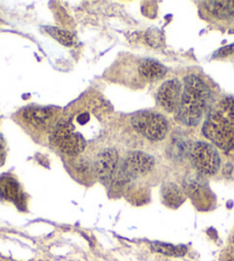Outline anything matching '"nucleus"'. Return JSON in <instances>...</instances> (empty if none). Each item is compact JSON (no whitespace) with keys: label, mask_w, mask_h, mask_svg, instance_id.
Segmentation results:
<instances>
[{"label":"nucleus","mask_w":234,"mask_h":261,"mask_svg":"<svg viewBox=\"0 0 234 261\" xmlns=\"http://www.w3.org/2000/svg\"><path fill=\"white\" fill-rule=\"evenodd\" d=\"M209 141L228 152L234 148V98L225 97L209 112L202 127Z\"/></svg>","instance_id":"f257e3e1"},{"label":"nucleus","mask_w":234,"mask_h":261,"mask_svg":"<svg viewBox=\"0 0 234 261\" xmlns=\"http://www.w3.org/2000/svg\"><path fill=\"white\" fill-rule=\"evenodd\" d=\"M210 100V90L199 76L190 75L184 81L177 120L185 125L195 127L200 123Z\"/></svg>","instance_id":"f03ea898"},{"label":"nucleus","mask_w":234,"mask_h":261,"mask_svg":"<svg viewBox=\"0 0 234 261\" xmlns=\"http://www.w3.org/2000/svg\"><path fill=\"white\" fill-rule=\"evenodd\" d=\"M133 128L151 141H162L168 134V121L154 112H138L131 119Z\"/></svg>","instance_id":"7ed1b4c3"},{"label":"nucleus","mask_w":234,"mask_h":261,"mask_svg":"<svg viewBox=\"0 0 234 261\" xmlns=\"http://www.w3.org/2000/svg\"><path fill=\"white\" fill-rule=\"evenodd\" d=\"M155 165V159L148 153L141 151L130 152L122 166L117 168L115 175L116 183H127L133 177L151 172Z\"/></svg>","instance_id":"20e7f679"},{"label":"nucleus","mask_w":234,"mask_h":261,"mask_svg":"<svg viewBox=\"0 0 234 261\" xmlns=\"http://www.w3.org/2000/svg\"><path fill=\"white\" fill-rule=\"evenodd\" d=\"M191 158L194 167L203 175H214L220 167L218 151L209 143L196 142L192 146Z\"/></svg>","instance_id":"39448f33"},{"label":"nucleus","mask_w":234,"mask_h":261,"mask_svg":"<svg viewBox=\"0 0 234 261\" xmlns=\"http://www.w3.org/2000/svg\"><path fill=\"white\" fill-rule=\"evenodd\" d=\"M51 141L58 150L69 155L82 153L87 145V142L76 134L65 121H61L60 123L56 124L52 134Z\"/></svg>","instance_id":"423d86ee"},{"label":"nucleus","mask_w":234,"mask_h":261,"mask_svg":"<svg viewBox=\"0 0 234 261\" xmlns=\"http://www.w3.org/2000/svg\"><path fill=\"white\" fill-rule=\"evenodd\" d=\"M182 83L177 79L169 80L161 85L156 93V102L161 109L172 113L177 111L182 98Z\"/></svg>","instance_id":"0eeeda50"},{"label":"nucleus","mask_w":234,"mask_h":261,"mask_svg":"<svg viewBox=\"0 0 234 261\" xmlns=\"http://www.w3.org/2000/svg\"><path fill=\"white\" fill-rule=\"evenodd\" d=\"M94 168L102 183L109 184L114 181L119 168V154L115 148H106L99 153L94 163Z\"/></svg>","instance_id":"6e6552de"},{"label":"nucleus","mask_w":234,"mask_h":261,"mask_svg":"<svg viewBox=\"0 0 234 261\" xmlns=\"http://www.w3.org/2000/svg\"><path fill=\"white\" fill-rule=\"evenodd\" d=\"M55 111L51 107H28L22 112V118L26 123L36 128H44L51 122Z\"/></svg>","instance_id":"1a4fd4ad"},{"label":"nucleus","mask_w":234,"mask_h":261,"mask_svg":"<svg viewBox=\"0 0 234 261\" xmlns=\"http://www.w3.org/2000/svg\"><path fill=\"white\" fill-rule=\"evenodd\" d=\"M206 10L219 21L234 22V2H207Z\"/></svg>","instance_id":"9d476101"},{"label":"nucleus","mask_w":234,"mask_h":261,"mask_svg":"<svg viewBox=\"0 0 234 261\" xmlns=\"http://www.w3.org/2000/svg\"><path fill=\"white\" fill-rule=\"evenodd\" d=\"M139 75L146 81H159L163 79L166 74V68L160 62L154 60H143L138 67Z\"/></svg>","instance_id":"9b49d317"},{"label":"nucleus","mask_w":234,"mask_h":261,"mask_svg":"<svg viewBox=\"0 0 234 261\" xmlns=\"http://www.w3.org/2000/svg\"><path fill=\"white\" fill-rule=\"evenodd\" d=\"M0 193L4 198L14 202H20L22 200V193L19 184L15 179L11 177L0 178Z\"/></svg>","instance_id":"f8f14e48"},{"label":"nucleus","mask_w":234,"mask_h":261,"mask_svg":"<svg viewBox=\"0 0 234 261\" xmlns=\"http://www.w3.org/2000/svg\"><path fill=\"white\" fill-rule=\"evenodd\" d=\"M44 30L46 31L49 36H52L53 38H55L57 42L65 45V46H73L75 44V37L69 33V31L56 28V27H45Z\"/></svg>","instance_id":"ddd939ff"},{"label":"nucleus","mask_w":234,"mask_h":261,"mask_svg":"<svg viewBox=\"0 0 234 261\" xmlns=\"http://www.w3.org/2000/svg\"><path fill=\"white\" fill-rule=\"evenodd\" d=\"M152 250L159 253H163L165 255H173V256H181L186 253L185 246H175L171 244H164V243H153Z\"/></svg>","instance_id":"4468645a"},{"label":"nucleus","mask_w":234,"mask_h":261,"mask_svg":"<svg viewBox=\"0 0 234 261\" xmlns=\"http://www.w3.org/2000/svg\"><path fill=\"white\" fill-rule=\"evenodd\" d=\"M162 193H163L164 200L166 204L171 206H177L179 202L183 201V195L179 189L174 186V184H168L164 189H162Z\"/></svg>","instance_id":"2eb2a0df"},{"label":"nucleus","mask_w":234,"mask_h":261,"mask_svg":"<svg viewBox=\"0 0 234 261\" xmlns=\"http://www.w3.org/2000/svg\"><path fill=\"white\" fill-rule=\"evenodd\" d=\"M147 42L152 46H159V45L162 44V33L159 30H150L147 33Z\"/></svg>","instance_id":"dca6fc26"},{"label":"nucleus","mask_w":234,"mask_h":261,"mask_svg":"<svg viewBox=\"0 0 234 261\" xmlns=\"http://www.w3.org/2000/svg\"><path fill=\"white\" fill-rule=\"evenodd\" d=\"M233 53H234V44L218 49V51L215 53V58H224L229 55H233Z\"/></svg>","instance_id":"f3484780"},{"label":"nucleus","mask_w":234,"mask_h":261,"mask_svg":"<svg viewBox=\"0 0 234 261\" xmlns=\"http://www.w3.org/2000/svg\"><path fill=\"white\" fill-rule=\"evenodd\" d=\"M4 158H5V144H4V139L0 137V164L3 163Z\"/></svg>","instance_id":"a211bd4d"}]
</instances>
